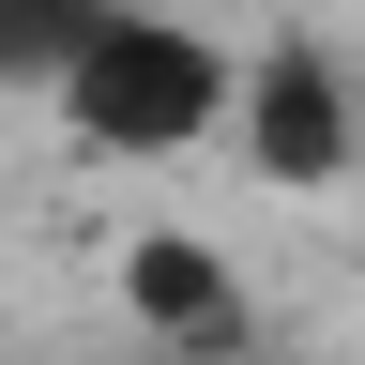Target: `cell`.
I'll return each mask as SVG.
<instances>
[{"instance_id":"4","label":"cell","mask_w":365,"mask_h":365,"mask_svg":"<svg viewBox=\"0 0 365 365\" xmlns=\"http://www.w3.org/2000/svg\"><path fill=\"white\" fill-rule=\"evenodd\" d=\"M91 16H107V0H0V91H61Z\"/></svg>"},{"instance_id":"2","label":"cell","mask_w":365,"mask_h":365,"mask_svg":"<svg viewBox=\"0 0 365 365\" xmlns=\"http://www.w3.org/2000/svg\"><path fill=\"white\" fill-rule=\"evenodd\" d=\"M228 137H244V168L274 182V198H335V182L365 168V107L335 76V46L319 31H274L244 61V107H228Z\"/></svg>"},{"instance_id":"3","label":"cell","mask_w":365,"mask_h":365,"mask_svg":"<svg viewBox=\"0 0 365 365\" xmlns=\"http://www.w3.org/2000/svg\"><path fill=\"white\" fill-rule=\"evenodd\" d=\"M122 304L153 319L168 350H228V335H244V289H228L182 228H137V244H122Z\"/></svg>"},{"instance_id":"1","label":"cell","mask_w":365,"mask_h":365,"mask_svg":"<svg viewBox=\"0 0 365 365\" xmlns=\"http://www.w3.org/2000/svg\"><path fill=\"white\" fill-rule=\"evenodd\" d=\"M46 107H61L76 153H107V168H168V153H198V137H228L244 61H228L198 16H168V0H107Z\"/></svg>"}]
</instances>
